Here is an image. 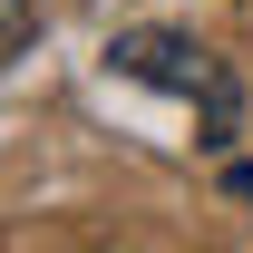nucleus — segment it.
Listing matches in <instances>:
<instances>
[{
    "label": "nucleus",
    "mask_w": 253,
    "mask_h": 253,
    "mask_svg": "<svg viewBox=\"0 0 253 253\" xmlns=\"http://www.w3.org/2000/svg\"><path fill=\"white\" fill-rule=\"evenodd\" d=\"M107 68H117V78H136V88L195 97V107H205V126H214V146L234 136V117H244L234 68H224L214 49H195L185 30H117V39H107Z\"/></svg>",
    "instance_id": "f257e3e1"
},
{
    "label": "nucleus",
    "mask_w": 253,
    "mask_h": 253,
    "mask_svg": "<svg viewBox=\"0 0 253 253\" xmlns=\"http://www.w3.org/2000/svg\"><path fill=\"white\" fill-rule=\"evenodd\" d=\"M30 39H39V0H0V49L30 59Z\"/></svg>",
    "instance_id": "f03ea898"
}]
</instances>
